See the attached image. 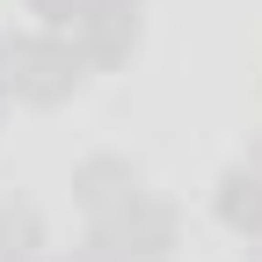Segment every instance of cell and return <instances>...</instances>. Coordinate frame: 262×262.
<instances>
[{
  "label": "cell",
  "mask_w": 262,
  "mask_h": 262,
  "mask_svg": "<svg viewBox=\"0 0 262 262\" xmlns=\"http://www.w3.org/2000/svg\"><path fill=\"white\" fill-rule=\"evenodd\" d=\"M29 255H37V211L0 204V262H29Z\"/></svg>",
  "instance_id": "cell-6"
},
{
  "label": "cell",
  "mask_w": 262,
  "mask_h": 262,
  "mask_svg": "<svg viewBox=\"0 0 262 262\" xmlns=\"http://www.w3.org/2000/svg\"><path fill=\"white\" fill-rule=\"evenodd\" d=\"M73 189H80V204L95 219H117L124 204H139V175H131L124 160H88V168L73 175Z\"/></svg>",
  "instance_id": "cell-4"
},
{
  "label": "cell",
  "mask_w": 262,
  "mask_h": 262,
  "mask_svg": "<svg viewBox=\"0 0 262 262\" xmlns=\"http://www.w3.org/2000/svg\"><path fill=\"white\" fill-rule=\"evenodd\" d=\"M80 73H88V58L66 44V37H0V88L29 95V102L73 95Z\"/></svg>",
  "instance_id": "cell-1"
},
{
  "label": "cell",
  "mask_w": 262,
  "mask_h": 262,
  "mask_svg": "<svg viewBox=\"0 0 262 262\" xmlns=\"http://www.w3.org/2000/svg\"><path fill=\"white\" fill-rule=\"evenodd\" d=\"M131 37H139V15L117 8V0H95V8L73 22V51H80L88 66H117V58L131 51Z\"/></svg>",
  "instance_id": "cell-3"
},
{
  "label": "cell",
  "mask_w": 262,
  "mask_h": 262,
  "mask_svg": "<svg viewBox=\"0 0 262 262\" xmlns=\"http://www.w3.org/2000/svg\"><path fill=\"white\" fill-rule=\"evenodd\" d=\"M88 8H95V0H29V15H44L51 29H73Z\"/></svg>",
  "instance_id": "cell-7"
},
{
  "label": "cell",
  "mask_w": 262,
  "mask_h": 262,
  "mask_svg": "<svg viewBox=\"0 0 262 262\" xmlns=\"http://www.w3.org/2000/svg\"><path fill=\"white\" fill-rule=\"evenodd\" d=\"M0 110H8V88H0Z\"/></svg>",
  "instance_id": "cell-8"
},
{
  "label": "cell",
  "mask_w": 262,
  "mask_h": 262,
  "mask_svg": "<svg viewBox=\"0 0 262 262\" xmlns=\"http://www.w3.org/2000/svg\"><path fill=\"white\" fill-rule=\"evenodd\" d=\"M219 219L233 226V233H262V175H248V168H233L219 182Z\"/></svg>",
  "instance_id": "cell-5"
},
{
  "label": "cell",
  "mask_w": 262,
  "mask_h": 262,
  "mask_svg": "<svg viewBox=\"0 0 262 262\" xmlns=\"http://www.w3.org/2000/svg\"><path fill=\"white\" fill-rule=\"evenodd\" d=\"M95 241H102V262H160L175 248V211L139 196V204H124L117 219H95Z\"/></svg>",
  "instance_id": "cell-2"
},
{
  "label": "cell",
  "mask_w": 262,
  "mask_h": 262,
  "mask_svg": "<svg viewBox=\"0 0 262 262\" xmlns=\"http://www.w3.org/2000/svg\"><path fill=\"white\" fill-rule=\"evenodd\" d=\"M117 8H131V0H117Z\"/></svg>",
  "instance_id": "cell-9"
}]
</instances>
